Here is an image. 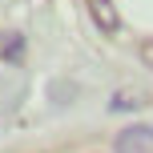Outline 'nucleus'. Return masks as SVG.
I'll return each mask as SVG.
<instances>
[{
	"label": "nucleus",
	"mask_w": 153,
	"mask_h": 153,
	"mask_svg": "<svg viewBox=\"0 0 153 153\" xmlns=\"http://www.w3.org/2000/svg\"><path fill=\"white\" fill-rule=\"evenodd\" d=\"M113 153H153V125H125L113 141Z\"/></svg>",
	"instance_id": "f257e3e1"
},
{
	"label": "nucleus",
	"mask_w": 153,
	"mask_h": 153,
	"mask_svg": "<svg viewBox=\"0 0 153 153\" xmlns=\"http://www.w3.org/2000/svg\"><path fill=\"white\" fill-rule=\"evenodd\" d=\"M85 4H89V16H93V24L101 32H117L121 28V12H117L113 0H85Z\"/></svg>",
	"instance_id": "f03ea898"
},
{
	"label": "nucleus",
	"mask_w": 153,
	"mask_h": 153,
	"mask_svg": "<svg viewBox=\"0 0 153 153\" xmlns=\"http://www.w3.org/2000/svg\"><path fill=\"white\" fill-rule=\"evenodd\" d=\"M141 53H145V65H149V69H153V40H149L145 48H141Z\"/></svg>",
	"instance_id": "20e7f679"
},
{
	"label": "nucleus",
	"mask_w": 153,
	"mask_h": 153,
	"mask_svg": "<svg viewBox=\"0 0 153 153\" xmlns=\"http://www.w3.org/2000/svg\"><path fill=\"white\" fill-rule=\"evenodd\" d=\"M20 48H24L20 36H8V45H4V61H20Z\"/></svg>",
	"instance_id": "7ed1b4c3"
}]
</instances>
